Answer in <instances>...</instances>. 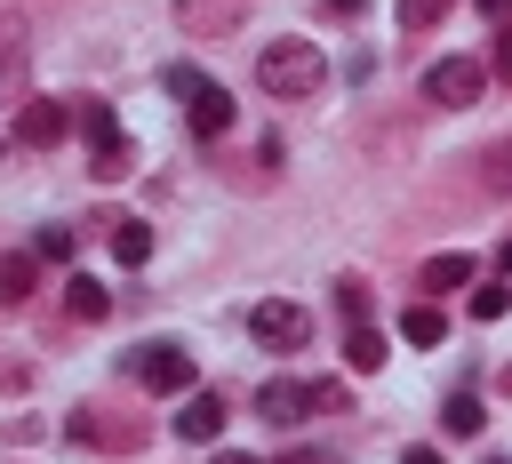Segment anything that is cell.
Segmentation results:
<instances>
[{
    "label": "cell",
    "instance_id": "6da1fadb",
    "mask_svg": "<svg viewBox=\"0 0 512 464\" xmlns=\"http://www.w3.org/2000/svg\"><path fill=\"white\" fill-rule=\"evenodd\" d=\"M320 80H328V56H320L312 40H272V48H256V88H264V96H320Z\"/></svg>",
    "mask_w": 512,
    "mask_h": 464
},
{
    "label": "cell",
    "instance_id": "7a4b0ae2",
    "mask_svg": "<svg viewBox=\"0 0 512 464\" xmlns=\"http://www.w3.org/2000/svg\"><path fill=\"white\" fill-rule=\"evenodd\" d=\"M168 88L184 96V120H192V136H224V128H232V96H224L208 72H192V64H168Z\"/></svg>",
    "mask_w": 512,
    "mask_h": 464
},
{
    "label": "cell",
    "instance_id": "3957f363",
    "mask_svg": "<svg viewBox=\"0 0 512 464\" xmlns=\"http://www.w3.org/2000/svg\"><path fill=\"white\" fill-rule=\"evenodd\" d=\"M72 128L88 136V168L112 184V176H128V144H120V112L112 104H80L72 112Z\"/></svg>",
    "mask_w": 512,
    "mask_h": 464
},
{
    "label": "cell",
    "instance_id": "277c9868",
    "mask_svg": "<svg viewBox=\"0 0 512 464\" xmlns=\"http://www.w3.org/2000/svg\"><path fill=\"white\" fill-rule=\"evenodd\" d=\"M480 88H488V64H472V56H440V64L424 72V96H432L440 112H464V104H480Z\"/></svg>",
    "mask_w": 512,
    "mask_h": 464
},
{
    "label": "cell",
    "instance_id": "5b68a950",
    "mask_svg": "<svg viewBox=\"0 0 512 464\" xmlns=\"http://www.w3.org/2000/svg\"><path fill=\"white\" fill-rule=\"evenodd\" d=\"M128 368H136L144 392H192V352H184V344H144Z\"/></svg>",
    "mask_w": 512,
    "mask_h": 464
},
{
    "label": "cell",
    "instance_id": "8992f818",
    "mask_svg": "<svg viewBox=\"0 0 512 464\" xmlns=\"http://www.w3.org/2000/svg\"><path fill=\"white\" fill-rule=\"evenodd\" d=\"M64 128H72V112H64L56 96H24V104H16V120H8V136H16V144H32V152H40V144H64Z\"/></svg>",
    "mask_w": 512,
    "mask_h": 464
},
{
    "label": "cell",
    "instance_id": "52a82bcc",
    "mask_svg": "<svg viewBox=\"0 0 512 464\" xmlns=\"http://www.w3.org/2000/svg\"><path fill=\"white\" fill-rule=\"evenodd\" d=\"M248 328H256V344H272V352H296V344L312 336V312L272 296V304H256V312H248Z\"/></svg>",
    "mask_w": 512,
    "mask_h": 464
},
{
    "label": "cell",
    "instance_id": "ba28073f",
    "mask_svg": "<svg viewBox=\"0 0 512 464\" xmlns=\"http://www.w3.org/2000/svg\"><path fill=\"white\" fill-rule=\"evenodd\" d=\"M168 432H176V440H200V448H216V432H224V400H216V392H192V400L168 416Z\"/></svg>",
    "mask_w": 512,
    "mask_h": 464
},
{
    "label": "cell",
    "instance_id": "9c48e42d",
    "mask_svg": "<svg viewBox=\"0 0 512 464\" xmlns=\"http://www.w3.org/2000/svg\"><path fill=\"white\" fill-rule=\"evenodd\" d=\"M256 416L296 424V416H312V392H304V384H264V392H256Z\"/></svg>",
    "mask_w": 512,
    "mask_h": 464
},
{
    "label": "cell",
    "instance_id": "30bf717a",
    "mask_svg": "<svg viewBox=\"0 0 512 464\" xmlns=\"http://www.w3.org/2000/svg\"><path fill=\"white\" fill-rule=\"evenodd\" d=\"M416 280H424V296H448V288H464V280H472V256H464V248H448V256H432Z\"/></svg>",
    "mask_w": 512,
    "mask_h": 464
},
{
    "label": "cell",
    "instance_id": "8fae6325",
    "mask_svg": "<svg viewBox=\"0 0 512 464\" xmlns=\"http://www.w3.org/2000/svg\"><path fill=\"white\" fill-rule=\"evenodd\" d=\"M64 304H72V320H104V312H112L104 280H88V272H72V280H64Z\"/></svg>",
    "mask_w": 512,
    "mask_h": 464
},
{
    "label": "cell",
    "instance_id": "7c38bea8",
    "mask_svg": "<svg viewBox=\"0 0 512 464\" xmlns=\"http://www.w3.org/2000/svg\"><path fill=\"white\" fill-rule=\"evenodd\" d=\"M32 272H40L32 248H8V256H0V304H24V296H32Z\"/></svg>",
    "mask_w": 512,
    "mask_h": 464
},
{
    "label": "cell",
    "instance_id": "4fadbf2b",
    "mask_svg": "<svg viewBox=\"0 0 512 464\" xmlns=\"http://www.w3.org/2000/svg\"><path fill=\"white\" fill-rule=\"evenodd\" d=\"M400 336H408V344H440V336H448L440 304H408V312H400Z\"/></svg>",
    "mask_w": 512,
    "mask_h": 464
},
{
    "label": "cell",
    "instance_id": "5bb4252c",
    "mask_svg": "<svg viewBox=\"0 0 512 464\" xmlns=\"http://www.w3.org/2000/svg\"><path fill=\"white\" fill-rule=\"evenodd\" d=\"M344 360H352L360 376H368V368H384V336H376L368 320H352V336H344Z\"/></svg>",
    "mask_w": 512,
    "mask_h": 464
},
{
    "label": "cell",
    "instance_id": "9a60e30c",
    "mask_svg": "<svg viewBox=\"0 0 512 464\" xmlns=\"http://www.w3.org/2000/svg\"><path fill=\"white\" fill-rule=\"evenodd\" d=\"M112 256H120V264H144V256H152V232H144L136 216H120V224H112Z\"/></svg>",
    "mask_w": 512,
    "mask_h": 464
},
{
    "label": "cell",
    "instance_id": "2e32d148",
    "mask_svg": "<svg viewBox=\"0 0 512 464\" xmlns=\"http://www.w3.org/2000/svg\"><path fill=\"white\" fill-rule=\"evenodd\" d=\"M24 80V24H0V96Z\"/></svg>",
    "mask_w": 512,
    "mask_h": 464
},
{
    "label": "cell",
    "instance_id": "e0dca14e",
    "mask_svg": "<svg viewBox=\"0 0 512 464\" xmlns=\"http://www.w3.org/2000/svg\"><path fill=\"white\" fill-rule=\"evenodd\" d=\"M480 424H488V408H480L472 392H456V400H448V432H456V440H480Z\"/></svg>",
    "mask_w": 512,
    "mask_h": 464
},
{
    "label": "cell",
    "instance_id": "ac0fdd59",
    "mask_svg": "<svg viewBox=\"0 0 512 464\" xmlns=\"http://www.w3.org/2000/svg\"><path fill=\"white\" fill-rule=\"evenodd\" d=\"M72 256V224H40V240H32V264H64Z\"/></svg>",
    "mask_w": 512,
    "mask_h": 464
},
{
    "label": "cell",
    "instance_id": "d6986e66",
    "mask_svg": "<svg viewBox=\"0 0 512 464\" xmlns=\"http://www.w3.org/2000/svg\"><path fill=\"white\" fill-rule=\"evenodd\" d=\"M448 8H456V0H400V32H432Z\"/></svg>",
    "mask_w": 512,
    "mask_h": 464
},
{
    "label": "cell",
    "instance_id": "ffe728a7",
    "mask_svg": "<svg viewBox=\"0 0 512 464\" xmlns=\"http://www.w3.org/2000/svg\"><path fill=\"white\" fill-rule=\"evenodd\" d=\"M472 288V320H504V280H464Z\"/></svg>",
    "mask_w": 512,
    "mask_h": 464
},
{
    "label": "cell",
    "instance_id": "44dd1931",
    "mask_svg": "<svg viewBox=\"0 0 512 464\" xmlns=\"http://www.w3.org/2000/svg\"><path fill=\"white\" fill-rule=\"evenodd\" d=\"M336 304H344V320H368V288L360 280H336Z\"/></svg>",
    "mask_w": 512,
    "mask_h": 464
},
{
    "label": "cell",
    "instance_id": "7402d4cb",
    "mask_svg": "<svg viewBox=\"0 0 512 464\" xmlns=\"http://www.w3.org/2000/svg\"><path fill=\"white\" fill-rule=\"evenodd\" d=\"M280 464H328V456H320V448H288Z\"/></svg>",
    "mask_w": 512,
    "mask_h": 464
},
{
    "label": "cell",
    "instance_id": "603a6c76",
    "mask_svg": "<svg viewBox=\"0 0 512 464\" xmlns=\"http://www.w3.org/2000/svg\"><path fill=\"white\" fill-rule=\"evenodd\" d=\"M400 464H448V456H440V448H408Z\"/></svg>",
    "mask_w": 512,
    "mask_h": 464
},
{
    "label": "cell",
    "instance_id": "cb8c5ba5",
    "mask_svg": "<svg viewBox=\"0 0 512 464\" xmlns=\"http://www.w3.org/2000/svg\"><path fill=\"white\" fill-rule=\"evenodd\" d=\"M504 8H512V0H480V16H488V24H504Z\"/></svg>",
    "mask_w": 512,
    "mask_h": 464
},
{
    "label": "cell",
    "instance_id": "d4e9b609",
    "mask_svg": "<svg viewBox=\"0 0 512 464\" xmlns=\"http://www.w3.org/2000/svg\"><path fill=\"white\" fill-rule=\"evenodd\" d=\"M208 464H256V456H240V448H216V456H208Z\"/></svg>",
    "mask_w": 512,
    "mask_h": 464
},
{
    "label": "cell",
    "instance_id": "484cf974",
    "mask_svg": "<svg viewBox=\"0 0 512 464\" xmlns=\"http://www.w3.org/2000/svg\"><path fill=\"white\" fill-rule=\"evenodd\" d=\"M328 8H336V16H352V8H360V0H328Z\"/></svg>",
    "mask_w": 512,
    "mask_h": 464
}]
</instances>
